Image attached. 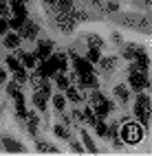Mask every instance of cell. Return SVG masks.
<instances>
[{
	"label": "cell",
	"instance_id": "17",
	"mask_svg": "<svg viewBox=\"0 0 152 156\" xmlns=\"http://www.w3.org/2000/svg\"><path fill=\"white\" fill-rule=\"evenodd\" d=\"M20 40H22V37L11 31V33H5V42H2V44H5L7 48H18V46H20Z\"/></svg>",
	"mask_w": 152,
	"mask_h": 156
},
{
	"label": "cell",
	"instance_id": "36",
	"mask_svg": "<svg viewBox=\"0 0 152 156\" xmlns=\"http://www.w3.org/2000/svg\"><path fill=\"white\" fill-rule=\"evenodd\" d=\"M68 143H71V150H73L75 154H82V152H84V145L79 143V141H73V139H68Z\"/></svg>",
	"mask_w": 152,
	"mask_h": 156
},
{
	"label": "cell",
	"instance_id": "3",
	"mask_svg": "<svg viewBox=\"0 0 152 156\" xmlns=\"http://www.w3.org/2000/svg\"><path fill=\"white\" fill-rule=\"evenodd\" d=\"M35 70H38V75H40V77H46V79H49V77H53L55 73H57V62H55V57L51 55L49 59H42V62L38 64Z\"/></svg>",
	"mask_w": 152,
	"mask_h": 156
},
{
	"label": "cell",
	"instance_id": "2",
	"mask_svg": "<svg viewBox=\"0 0 152 156\" xmlns=\"http://www.w3.org/2000/svg\"><path fill=\"white\" fill-rule=\"evenodd\" d=\"M150 86L148 81V73H139V70H132L128 73V88H132L135 92H141Z\"/></svg>",
	"mask_w": 152,
	"mask_h": 156
},
{
	"label": "cell",
	"instance_id": "15",
	"mask_svg": "<svg viewBox=\"0 0 152 156\" xmlns=\"http://www.w3.org/2000/svg\"><path fill=\"white\" fill-rule=\"evenodd\" d=\"M106 136L113 141V147L115 150H121V141H119V130H117V123H113V126H108L106 130Z\"/></svg>",
	"mask_w": 152,
	"mask_h": 156
},
{
	"label": "cell",
	"instance_id": "39",
	"mask_svg": "<svg viewBox=\"0 0 152 156\" xmlns=\"http://www.w3.org/2000/svg\"><path fill=\"white\" fill-rule=\"evenodd\" d=\"M5 16H9V5L0 2V18H5Z\"/></svg>",
	"mask_w": 152,
	"mask_h": 156
},
{
	"label": "cell",
	"instance_id": "8",
	"mask_svg": "<svg viewBox=\"0 0 152 156\" xmlns=\"http://www.w3.org/2000/svg\"><path fill=\"white\" fill-rule=\"evenodd\" d=\"M73 70H75V75H84V73H95V70H93V64H90L88 59H82L79 55L73 59Z\"/></svg>",
	"mask_w": 152,
	"mask_h": 156
},
{
	"label": "cell",
	"instance_id": "7",
	"mask_svg": "<svg viewBox=\"0 0 152 156\" xmlns=\"http://www.w3.org/2000/svg\"><path fill=\"white\" fill-rule=\"evenodd\" d=\"M24 121H27V130H29V134H31V136H38V128H40V117H38V112L29 110L27 117H24Z\"/></svg>",
	"mask_w": 152,
	"mask_h": 156
},
{
	"label": "cell",
	"instance_id": "30",
	"mask_svg": "<svg viewBox=\"0 0 152 156\" xmlns=\"http://www.w3.org/2000/svg\"><path fill=\"white\" fill-rule=\"evenodd\" d=\"M93 128H95V134H97V136H106L108 123H104V119H97V121L93 123Z\"/></svg>",
	"mask_w": 152,
	"mask_h": 156
},
{
	"label": "cell",
	"instance_id": "21",
	"mask_svg": "<svg viewBox=\"0 0 152 156\" xmlns=\"http://www.w3.org/2000/svg\"><path fill=\"white\" fill-rule=\"evenodd\" d=\"M115 66H117V57H104V55H101V59H99V68H101V70L110 73Z\"/></svg>",
	"mask_w": 152,
	"mask_h": 156
},
{
	"label": "cell",
	"instance_id": "18",
	"mask_svg": "<svg viewBox=\"0 0 152 156\" xmlns=\"http://www.w3.org/2000/svg\"><path fill=\"white\" fill-rule=\"evenodd\" d=\"M82 141H84V150H86V152L97 154V145H95V141L90 139V134H88L86 130H82Z\"/></svg>",
	"mask_w": 152,
	"mask_h": 156
},
{
	"label": "cell",
	"instance_id": "1",
	"mask_svg": "<svg viewBox=\"0 0 152 156\" xmlns=\"http://www.w3.org/2000/svg\"><path fill=\"white\" fill-rule=\"evenodd\" d=\"M119 139L126 141L128 145H137V143H141V139H143V128H141L137 121H126L121 132H119Z\"/></svg>",
	"mask_w": 152,
	"mask_h": 156
},
{
	"label": "cell",
	"instance_id": "13",
	"mask_svg": "<svg viewBox=\"0 0 152 156\" xmlns=\"http://www.w3.org/2000/svg\"><path fill=\"white\" fill-rule=\"evenodd\" d=\"M16 57L22 62V66L24 68H35V55H31V53H24V51H16Z\"/></svg>",
	"mask_w": 152,
	"mask_h": 156
},
{
	"label": "cell",
	"instance_id": "23",
	"mask_svg": "<svg viewBox=\"0 0 152 156\" xmlns=\"http://www.w3.org/2000/svg\"><path fill=\"white\" fill-rule=\"evenodd\" d=\"M64 97H66V101H73V103H79V101H82V95H79V90L73 88V86H68V88L64 90Z\"/></svg>",
	"mask_w": 152,
	"mask_h": 156
},
{
	"label": "cell",
	"instance_id": "40",
	"mask_svg": "<svg viewBox=\"0 0 152 156\" xmlns=\"http://www.w3.org/2000/svg\"><path fill=\"white\" fill-rule=\"evenodd\" d=\"M106 9H108L110 13H115V11H119V5H117V2H108V5H106Z\"/></svg>",
	"mask_w": 152,
	"mask_h": 156
},
{
	"label": "cell",
	"instance_id": "27",
	"mask_svg": "<svg viewBox=\"0 0 152 156\" xmlns=\"http://www.w3.org/2000/svg\"><path fill=\"white\" fill-rule=\"evenodd\" d=\"M73 0H55V7L60 9V13H68V11H73Z\"/></svg>",
	"mask_w": 152,
	"mask_h": 156
},
{
	"label": "cell",
	"instance_id": "6",
	"mask_svg": "<svg viewBox=\"0 0 152 156\" xmlns=\"http://www.w3.org/2000/svg\"><path fill=\"white\" fill-rule=\"evenodd\" d=\"M79 81V88H97L99 86V79L95 73H84V75H75Z\"/></svg>",
	"mask_w": 152,
	"mask_h": 156
},
{
	"label": "cell",
	"instance_id": "14",
	"mask_svg": "<svg viewBox=\"0 0 152 156\" xmlns=\"http://www.w3.org/2000/svg\"><path fill=\"white\" fill-rule=\"evenodd\" d=\"M113 90H115V97L119 99V103H124V106H126V103L130 101V90H128V86H124V84H117Z\"/></svg>",
	"mask_w": 152,
	"mask_h": 156
},
{
	"label": "cell",
	"instance_id": "32",
	"mask_svg": "<svg viewBox=\"0 0 152 156\" xmlns=\"http://www.w3.org/2000/svg\"><path fill=\"white\" fill-rule=\"evenodd\" d=\"M5 64H7V68L11 70V73H16V70H18L20 66H22V64H20V59H18V57H13V55H7Z\"/></svg>",
	"mask_w": 152,
	"mask_h": 156
},
{
	"label": "cell",
	"instance_id": "22",
	"mask_svg": "<svg viewBox=\"0 0 152 156\" xmlns=\"http://www.w3.org/2000/svg\"><path fill=\"white\" fill-rule=\"evenodd\" d=\"M53 57L57 62V73L68 70V57H66V53H53Z\"/></svg>",
	"mask_w": 152,
	"mask_h": 156
},
{
	"label": "cell",
	"instance_id": "29",
	"mask_svg": "<svg viewBox=\"0 0 152 156\" xmlns=\"http://www.w3.org/2000/svg\"><path fill=\"white\" fill-rule=\"evenodd\" d=\"M53 108H55L57 112H62V110L66 108V97H64V92H60V95L53 97Z\"/></svg>",
	"mask_w": 152,
	"mask_h": 156
},
{
	"label": "cell",
	"instance_id": "38",
	"mask_svg": "<svg viewBox=\"0 0 152 156\" xmlns=\"http://www.w3.org/2000/svg\"><path fill=\"white\" fill-rule=\"evenodd\" d=\"M73 121H75V123H84V114H82V110H73Z\"/></svg>",
	"mask_w": 152,
	"mask_h": 156
},
{
	"label": "cell",
	"instance_id": "19",
	"mask_svg": "<svg viewBox=\"0 0 152 156\" xmlns=\"http://www.w3.org/2000/svg\"><path fill=\"white\" fill-rule=\"evenodd\" d=\"M9 9L16 13V16H22V18H27V7H24V2L22 0H11L9 2Z\"/></svg>",
	"mask_w": 152,
	"mask_h": 156
},
{
	"label": "cell",
	"instance_id": "25",
	"mask_svg": "<svg viewBox=\"0 0 152 156\" xmlns=\"http://www.w3.org/2000/svg\"><path fill=\"white\" fill-rule=\"evenodd\" d=\"M7 22H9V29H11V31H20V29H22V24L27 22V18H22V16H13V18H9Z\"/></svg>",
	"mask_w": 152,
	"mask_h": 156
},
{
	"label": "cell",
	"instance_id": "42",
	"mask_svg": "<svg viewBox=\"0 0 152 156\" xmlns=\"http://www.w3.org/2000/svg\"><path fill=\"white\" fill-rule=\"evenodd\" d=\"M5 81H7V70L0 68V84H5Z\"/></svg>",
	"mask_w": 152,
	"mask_h": 156
},
{
	"label": "cell",
	"instance_id": "37",
	"mask_svg": "<svg viewBox=\"0 0 152 156\" xmlns=\"http://www.w3.org/2000/svg\"><path fill=\"white\" fill-rule=\"evenodd\" d=\"M5 33H9V22L5 18H0V35H5Z\"/></svg>",
	"mask_w": 152,
	"mask_h": 156
},
{
	"label": "cell",
	"instance_id": "11",
	"mask_svg": "<svg viewBox=\"0 0 152 156\" xmlns=\"http://www.w3.org/2000/svg\"><path fill=\"white\" fill-rule=\"evenodd\" d=\"M31 101H33V106H35V110H38V112L49 114V112H46V101H49V97L44 95V92L35 90V92H33V97H31Z\"/></svg>",
	"mask_w": 152,
	"mask_h": 156
},
{
	"label": "cell",
	"instance_id": "20",
	"mask_svg": "<svg viewBox=\"0 0 152 156\" xmlns=\"http://www.w3.org/2000/svg\"><path fill=\"white\" fill-rule=\"evenodd\" d=\"M53 77H55V88H60L62 92H64V90H66V88L71 86V79H68V77L64 75V73H55Z\"/></svg>",
	"mask_w": 152,
	"mask_h": 156
},
{
	"label": "cell",
	"instance_id": "12",
	"mask_svg": "<svg viewBox=\"0 0 152 156\" xmlns=\"http://www.w3.org/2000/svg\"><path fill=\"white\" fill-rule=\"evenodd\" d=\"M13 101H16V114H18V119H22L24 121V117H27V101H24V95H22V90L18 92V95L13 97Z\"/></svg>",
	"mask_w": 152,
	"mask_h": 156
},
{
	"label": "cell",
	"instance_id": "28",
	"mask_svg": "<svg viewBox=\"0 0 152 156\" xmlns=\"http://www.w3.org/2000/svg\"><path fill=\"white\" fill-rule=\"evenodd\" d=\"M13 79L18 81V84H27V81H29V73H27V68L20 66V68L13 73Z\"/></svg>",
	"mask_w": 152,
	"mask_h": 156
},
{
	"label": "cell",
	"instance_id": "10",
	"mask_svg": "<svg viewBox=\"0 0 152 156\" xmlns=\"http://www.w3.org/2000/svg\"><path fill=\"white\" fill-rule=\"evenodd\" d=\"M2 147L7 150V152H13V154H22L27 147L22 143H18L16 139H11V136H2Z\"/></svg>",
	"mask_w": 152,
	"mask_h": 156
},
{
	"label": "cell",
	"instance_id": "33",
	"mask_svg": "<svg viewBox=\"0 0 152 156\" xmlns=\"http://www.w3.org/2000/svg\"><path fill=\"white\" fill-rule=\"evenodd\" d=\"M88 46H93V48H101V46H104V40H101L99 35H95V33H88Z\"/></svg>",
	"mask_w": 152,
	"mask_h": 156
},
{
	"label": "cell",
	"instance_id": "34",
	"mask_svg": "<svg viewBox=\"0 0 152 156\" xmlns=\"http://www.w3.org/2000/svg\"><path fill=\"white\" fill-rule=\"evenodd\" d=\"M82 114H84V123H88V126H93V123L97 121L93 108H84V110H82Z\"/></svg>",
	"mask_w": 152,
	"mask_h": 156
},
{
	"label": "cell",
	"instance_id": "4",
	"mask_svg": "<svg viewBox=\"0 0 152 156\" xmlns=\"http://www.w3.org/2000/svg\"><path fill=\"white\" fill-rule=\"evenodd\" d=\"M53 42H51V40H40V42H38V48H35V59H40V62H42V59H49L51 55H53Z\"/></svg>",
	"mask_w": 152,
	"mask_h": 156
},
{
	"label": "cell",
	"instance_id": "9",
	"mask_svg": "<svg viewBox=\"0 0 152 156\" xmlns=\"http://www.w3.org/2000/svg\"><path fill=\"white\" fill-rule=\"evenodd\" d=\"M20 37H24V40H35L38 37V24L31 22V20H27V22L22 24V29H20Z\"/></svg>",
	"mask_w": 152,
	"mask_h": 156
},
{
	"label": "cell",
	"instance_id": "31",
	"mask_svg": "<svg viewBox=\"0 0 152 156\" xmlns=\"http://www.w3.org/2000/svg\"><path fill=\"white\" fill-rule=\"evenodd\" d=\"M86 59L90 62V64L99 62V59H101V48H93V46H90V48H88V53H86Z\"/></svg>",
	"mask_w": 152,
	"mask_h": 156
},
{
	"label": "cell",
	"instance_id": "24",
	"mask_svg": "<svg viewBox=\"0 0 152 156\" xmlns=\"http://www.w3.org/2000/svg\"><path fill=\"white\" fill-rule=\"evenodd\" d=\"M53 134L57 139H64V141H68L71 139V132H68V126H62V123H57V126L53 128Z\"/></svg>",
	"mask_w": 152,
	"mask_h": 156
},
{
	"label": "cell",
	"instance_id": "35",
	"mask_svg": "<svg viewBox=\"0 0 152 156\" xmlns=\"http://www.w3.org/2000/svg\"><path fill=\"white\" fill-rule=\"evenodd\" d=\"M18 92H20V84H18L16 79L11 81V84H7V95H9V97H16Z\"/></svg>",
	"mask_w": 152,
	"mask_h": 156
},
{
	"label": "cell",
	"instance_id": "43",
	"mask_svg": "<svg viewBox=\"0 0 152 156\" xmlns=\"http://www.w3.org/2000/svg\"><path fill=\"white\" fill-rule=\"evenodd\" d=\"M44 2H46V5H55V0H44Z\"/></svg>",
	"mask_w": 152,
	"mask_h": 156
},
{
	"label": "cell",
	"instance_id": "26",
	"mask_svg": "<svg viewBox=\"0 0 152 156\" xmlns=\"http://www.w3.org/2000/svg\"><path fill=\"white\" fill-rule=\"evenodd\" d=\"M35 147H38V152H46V154H60V147H55V145H49V143H44V141H38V143H35Z\"/></svg>",
	"mask_w": 152,
	"mask_h": 156
},
{
	"label": "cell",
	"instance_id": "16",
	"mask_svg": "<svg viewBox=\"0 0 152 156\" xmlns=\"http://www.w3.org/2000/svg\"><path fill=\"white\" fill-rule=\"evenodd\" d=\"M141 51H146V48H143V46H139V44H126V46H124V57L132 62V59L141 53Z\"/></svg>",
	"mask_w": 152,
	"mask_h": 156
},
{
	"label": "cell",
	"instance_id": "44",
	"mask_svg": "<svg viewBox=\"0 0 152 156\" xmlns=\"http://www.w3.org/2000/svg\"><path fill=\"white\" fill-rule=\"evenodd\" d=\"M0 2H7V0H0Z\"/></svg>",
	"mask_w": 152,
	"mask_h": 156
},
{
	"label": "cell",
	"instance_id": "41",
	"mask_svg": "<svg viewBox=\"0 0 152 156\" xmlns=\"http://www.w3.org/2000/svg\"><path fill=\"white\" fill-rule=\"evenodd\" d=\"M110 40H113L115 44H121V42H124V37H121V33H117V31L113 33V37H110Z\"/></svg>",
	"mask_w": 152,
	"mask_h": 156
},
{
	"label": "cell",
	"instance_id": "45",
	"mask_svg": "<svg viewBox=\"0 0 152 156\" xmlns=\"http://www.w3.org/2000/svg\"><path fill=\"white\" fill-rule=\"evenodd\" d=\"M22 2H29V0H22Z\"/></svg>",
	"mask_w": 152,
	"mask_h": 156
},
{
	"label": "cell",
	"instance_id": "5",
	"mask_svg": "<svg viewBox=\"0 0 152 156\" xmlns=\"http://www.w3.org/2000/svg\"><path fill=\"white\" fill-rule=\"evenodd\" d=\"M135 121L141 128H148L150 123V106H141V103H135Z\"/></svg>",
	"mask_w": 152,
	"mask_h": 156
}]
</instances>
